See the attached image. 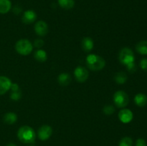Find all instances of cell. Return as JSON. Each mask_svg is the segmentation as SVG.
<instances>
[{
    "label": "cell",
    "instance_id": "24",
    "mask_svg": "<svg viewBox=\"0 0 147 146\" xmlns=\"http://www.w3.org/2000/svg\"><path fill=\"white\" fill-rule=\"evenodd\" d=\"M44 41L42 39H37L34 42V46L37 48H40L44 45Z\"/></svg>",
    "mask_w": 147,
    "mask_h": 146
},
{
    "label": "cell",
    "instance_id": "13",
    "mask_svg": "<svg viewBox=\"0 0 147 146\" xmlns=\"http://www.w3.org/2000/svg\"><path fill=\"white\" fill-rule=\"evenodd\" d=\"M134 102L137 106L143 107L147 104V97L143 93H139L134 97Z\"/></svg>",
    "mask_w": 147,
    "mask_h": 146
},
{
    "label": "cell",
    "instance_id": "7",
    "mask_svg": "<svg viewBox=\"0 0 147 146\" xmlns=\"http://www.w3.org/2000/svg\"><path fill=\"white\" fill-rule=\"evenodd\" d=\"M52 133H53L52 127L48 125H43L38 129L37 135L40 140L45 141L50 138V136L52 135Z\"/></svg>",
    "mask_w": 147,
    "mask_h": 146
},
{
    "label": "cell",
    "instance_id": "21",
    "mask_svg": "<svg viewBox=\"0 0 147 146\" xmlns=\"http://www.w3.org/2000/svg\"><path fill=\"white\" fill-rule=\"evenodd\" d=\"M133 140L130 137H124L119 142V146H132Z\"/></svg>",
    "mask_w": 147,
    "mask_h": 146
},
{
    "label": "cell",
    "instance_id": "30",
    "mask_svg": "<svg viewBox=\"0 0 147 146\" xmlns=\"http://www.w3.org/2000/svg\"><path fill=\"white\" fill-rule=\"evenodd\" d=\"M30 146H33V145H30Z\"/></svg>",
    "mask_w": 147,
    "mask_h": 146
},
{
    "label": "cell",
    "instance_id": "4",
    "mask_svg": "<svg viewBox=\"0 0 147 146\" xmlns=\"http://www.w3.org/2000/svg\"><path fill=\"white\" fill-rule=\"evenodd\" d=\"M33 45L30 41L26 39L18 40L15 44V50L20 54L26 56L32 52Z\"/></svg>",
    "mask_w": 147,
    "mask_h": 146
},
{
    "label": "cell",
    "instance_id": "2",
    "mask_svg": "<svg viewBox=\"0 0 147 146\" xmlns=\"http://www.w3.org/2000/svg\"><path fill=\"white\" fill-rule=\"evenodd\" d=\"M17 137L22 143L31 144L35 140L36 134L34 130L31 127L24 125L20 127L17 131Z\"/></svg>",
    "mask_w": 147,
    "mask_h": 146
},
{
    "label": "cell",
    "instance_id": "25",
    "mask_svg": "<svg viewBox=\"0 0 147 146\" xmlns=\"http://www.w3.org/2000/svg\"><path fill=\"white\" fill-rule=\"evenodd\" d=\"M140 67L144 71H147V58L142 59L140 62Z\"/></svg>",
    "mask_w": 147,
    "mask_h": 146
},
{
    "label": "cell",
    "instance_id": "23",
    "mask_svg": "<svg viewBox=\"0 0 147 146\" xmlns=\"http://www.w3.org/2000/svg\"><path fill=\"white\" fill-rule=\"evenodd\" d=\"M10 98L11 100H14V101H17L21 98V92L20 91L17 92H11V94H10Z\"/></svg>",
    "mask_w": 147,
    "mask_h": 146
},
{
    "label": "cell",
    "instance_id": "6",
    "mask_svg": "<svg viewBox=\"0 0 147 146\" xmlns=\"http://www.w3.org/2000/svg\"><path fill=\"white\" fill-rule=\"evenodd\" d=\"M74 75L75 78L76 79L78 82H84L88 78L89 73L87 69L85 68L84 67L78 66L75 70Z\"/></svg>",
    "mask_w": 147,
    "mask_h": 146
},
{
    "label": "cell",
    "instance_id": "19",
    "mask_svg": "<svg viewBox=\"0 0 147 146\" xmlns=\"http://www.w3.org/2000/svg\"><path fill=\"white\" fill-rule=\"evenodd\" d=\"M58 4L60 7L64 9H70L75 6L74 0H58Z\"/></svg>",
    "mask_w": 147,
    "mask_h": 146
},
{
    "label": "cell",
    "instance_id": "28",
    "mask_svg": "<svg viewBox=\"0 0 147 146\" xmlns=\"http://www.w3.org/2000/svg\"><path fill=\"white\" fill-rule=\"evenodd\" d=\"M21 10H22L21 9L19 8L18 7H14V12L16 13V14H18L19 13H20V11H21Z\"/></svg>",
    "mask_w": 147,
    "mask_h": 146
},
{
    "label": "cell",
    "instance_id": "26",
    "mask_svg": "<svg viewBox=\"0 0 147 146\" xmlns=\"http://www.w3.org/2000/svg\"><path fill=\"white\" fill-rule=\"evenodd\" d=\"M136 146H146V143L143 138H139L136 142Z\"/></svg>",
    "mask_w": 147,
    "mask_h": 146
},
{
    "label": "cell",
    "instance_id": "22",
    "mask_svg": "<svg viewBox=\"0 0 147 146\" xmlns=\"http://www.w3.org/2000/svg\"><path fill=\"white\" fill-rule=\"evenodd\" d=\"M103 113L107 115H111L113 114L115 111V109L113 106L112 105H106L103 107Z\"/></svg>",
    "mask_w": 147,
    "mask_h": 146
},
{
    "label": "cell",
    "instance_id": "29",
    "mask_svg": "<svg viewBox=\"0 0 147 146\" xmlns=\"http://www.w3.org/2000/svg\"><path fill=\"white\" fill-rule=\"evenodd\" d=\"M7 146H17L14 143H9V144L7 145Z\"/></svg>",
    "mask_w": 147,
    "mask_h": 146
},
{
    "label": "cell",
    "instance_id": "9",
    "mask_svg": "<svg viewBox=\"0 0 147 146\" xmlns=\"http://www.w3.org/2000/svg\"><path fill=\"white\" fill-rule=\"evenodd\" d=\"M119 118L120 120V121L121 123H129L132 120H133L134 115L132 113L131 110H130L129 109H122L119 113Z\"/></svg>",
    "mask_w": 147,
    "mask_h": 146
},
{
    "label": "cell",
    "instance_id": "5",
    "mask_svg": "<svg viewBox=\"0 0 147 146\" xmlns=\"http://www.w3.org/2000/svg\"><path fill=\"white\" fill-rule=\"evenodd\" d=\"M113 102L116 107L119 108H123L126 107L129 102V97L127 93L123 90H119L113 94Z\"/></svg>",
    "mask_w": 147,
    "mask_h": 146
},
{
    "label": "cell",
    "instance_id": "10",
    "mask_svg": "<svg viewBox=\"0 0 147 146\" xmlns=\"http://www.w3.org/2000/svg\"><path fill=\"white\" fill-rule=\"evenodd\" d=\"M11 81L6 76H0V95L5 94L10 89Z\"/></svg>",
    "mask_w": 147,
    "mask_h": 146
},
{
    "label": "cell",
    "instance_id": "3",
    "mask_svg": "<svg viewBox=\"0 0 147 146\" xmlns=\"http://www.w3.org/2000/svg\"><path fill=\"white\" fill-rule=\"evenodd\" d=\"M86 64L90 70L93 71H98L104 68L106 65V61L100 56L90 54L86 57Z\"/></svg>",
    "mask_w": 147,
    "mask_h": 146
},
{
    "label": "cell",
    "instance_id": "1",
    "mask_svg": "<svg viewBox=\"0 0 147 146\" xmlns=\"http://www.w3.org/2000/svg\"><path fill=\"white\" fill-rule=\"evenodd\" d=\"M119 61L123 65H126L128 71L130 72H134L136 71V65H135V57L133 51L129 47H123L119 52Z\"/></svg>",
    "mask_w": 147,
    "mask_h": 146
},
{
    "label": "cell",
    "instance_id": "8",
    "mask_svg": "<svg viewBox=\"0 0 147 146\" xmlns=\"http://www.w3.org/2000/svg\"><path fill=\"white\" fill-rule=\"evenodd\" d=\"M34 31L37 35L40 37L45 36L48 32V26L45 21L42 20L37 21L36 24H34Z\"/></svg>",
    "mask_w": 147,
    "mask_h": 146
},
{
    "label": "cell",
    "instance_id": "18",
    "mask_svg": "<svg viewBox=\"0 0 147 146\" xmlns=\"http://www.w3.org/2000/svg\"><path fill=\"white\" fill-rule=\"evenodd\" d=\"M136 50L138 53L142 54V55H146L147 54V41L142 40L140 41L136 46Z\"/></svg>",
    "mask_w": 147,
    "mask_h": 146
},
{
    "label": "cell",
    "instance_id": "11",
    "mask_svg": "<svg viewBox=\"0 0 147 146\" xmlns=\"http://www.w3.org/2000/svg\"><path fill=\"white\" fill-rule=\"evenodd\" d=\"M36 19H37V14H36L35 11L30 9L24 11L22 19L23 22L25 24H32L35 21Z\"/></svg>",
    "mask_w": 147,
    "mask_h": 146
},
{
    "label": "cell",
    "instance_id": "27",
    "mask_svg": "<svg viewBox=\"0 0 147 146\" xmlns=\"http://www.w3.org/2000/svg\"><path fill=\"white\" fill-rule=\"evenodd\" d=\"M10 89H11V92L20 91V87H19V85L17 83H11Z\"/></svg>",
    "mask_w": 147,
    "mask_h": 146
},
{
    "label": "cell",
    "instance_id": "17",
    "mask_svg": "<svg viewBox=\"0 0 147 146\" xmlns=\"http://www.w3.org/2000/svg\"><path fill=\"white\" fill-rule=\"evenodd\" d=\"M34 57L37 61L40 62H44L47 60V55L45 51L42 50H37L34 52Z\"/></svg>",
    "mask_w": 147,
    "mask_h": 146
},
{
    "label": "cell",
    "instance_id": "15",
    "mask_svg": "<svg viewBox=\"0 0 147 146\" xmlns=\"http://www.w3.org/2000/svg\"><path fill=\"white\" fill-rule=\"evenodd\" d=\"M3 120H4V123H7V124L12 125L17 122V115H16V113H12V112H9L4 115Z\"/></svg>",
    "mask_w": 147,
    "mask_h": 146
},
{
    "label": "cell",
    "instance_id": "12",
    "mask_svg": "<svg viewBox=\"0 0 147 146\" xmlns=\"http://www.w3.org/2000/svg\"><path fill=\"white\" fill-rule=\"evenodd\" d=\"M82 48L84 50L85 52H90L93 48V46H94V43H93V40H92L90 37H84L82 40Z\"/></svg>",
    "mask_w": 147,
    "mask_h": 146
},
{
    "label": "cell",
    "instance_id": "14",
    "mask_svg": "<svg viewBox=\"0 0 147 146\" xmlns=\"http://www.w3.org/2000/svg\"><path fill=\"white\" fill-rule=\"evenodd\" d=\"M57 81H58V83L61 86H67L70 83V82H71V76H70L68 73H61V74L58 76Z\"/></svg>",
    "mask_w": 147,
    "mask_h": 146
},
{
    "label": "cell",
    "instance_id": "16",
    "mask_svg": "<svg viewBox=\"0 0 147 146\" xmlns=\"http://www.w3.org/2000/svg\"><path fill=\"white\" fill-rule=\"evenodd\" d=\"M11 8L10 0H0V14H6L9 12Z\"/></svg>",
    "mask_w": 147,
    "mask_h": 146
},
{
    "label": "cell",
    "instance_id": "20",
    "mask_svg": "<svg viewBox=\"0 0 147 146\" xmlns=\"http://www.w3.org/2000/svg\"><path fill=\"white\" fill-rule=\"evenodd\" d=\"M127 75L123 72H117L114 76V80L118 84H123L127 80Z\"/></svg>",
    "mask_w": 147,
    "mask_h": 146
}]
</instances>
